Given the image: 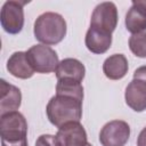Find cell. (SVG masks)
I'll return each mask as SVG.
<instances>
[{
	"label": "cell",
	"instance_id": "cell-1",
	"mask_svg": "<svg viewBox=\"0 0 146 146\" xmlns=\"http://www.w3.org/2000/svg\"><path fill=\"white\" fill-rule=\"evenodd\" d=\"M83 97L56 94L47 104L46 112L48 120L56 128H60L70 122H80L82 117Z\"/></svg>",
	"mask_w": 146,
	"mask_h": 146
},
{
	"label": "cell",
	"instance_id": "cell-2",
	"mask_svg": "<svg viewBox=\"0 0 146 146\" xmlns=\"http://www.w3.org/2000/svg\"><path fill=\"white\" fill-rule=\"evenodd\" d=\"M66 22L60 14L47 11L34 22V36L42 44H57L66 35Z\"/></svg>",
	"mask_w": 146,
	"mask_h": 146
},
{
	"label": "cell",
	"instance_id": "cell-3",
	"mask_svg": "<svg viewBox=\"0 0 146 146\" xmlns=\"http://www.w3.org/2000/svg\"><path fill=\"white\" fill-rule=\"evenodd\" d=\"M1 146H27V122L17 111L8 112L0 117Z\"/></svg>",
	"mask_w": 146,
	"mask_h": 146
},
{
	"label": "cell",
	"instance_id": "cell-4",
	"mask_svg": "<svg viewBox=\"0 0 146 146\" xmlns=\"http://www.w3.org/2000/svg\"><path fill=\"white\" fill-rule=\"evenodd\" d=\"M26 56L29 63L36 73L47 74L55 72L59 64L57 52L47 44L32 46L26 51Z\"/></svg>",
	"mask_w": 146,
	"mask_h": 146
},
{
	"label": "cell",
	"instance_id": "cell-5",
	"mask_svg": "<svg viewBox=\"0 0 146 146\" xmlns=\"http://www.w3.org/2000/svg\"><path fill=\"white\" fill-rule=\"evenodd\" d=\"M26 2L9 0L1 8L0 23L5 32L9 34H18L24 26V9Z\"/></svg>",
	"mask_w": 146,
	"mask_h": 146
},
{
	"label": "cell",
	"instance_id": "cell-6",
	"mask_svg": "<svg viewBox=\"0 0 146 146\" xmlns=\"http://www.w3.org/2000/svg\"><path fill=\"white\" fill-rule=\"evenodd\" d=\"M130 137V127L125 121L113 120L107 122L99 132L103 146H124Z\"/></svg>",
	"mask_w": 146,
	"mask_h": 146
},
{
	"label": "cell",
	"instance_id": "cell-7",
	"mask_svg": "<svg viewBox=\"0 0 146 146\" xmlns=\"http://www.w3.org/2000/svg\"><path fill=\"white\" fill-rule=\"evenodd\" d=\"M117 19V8L115 3L111 1H105L98 3L95 7L91 14L90 26L112 33L116 29Z\"/></svg>",
	"mask_w": 146,
	"mask_h": 146
},
{
	"label": "cell",
	"instance_id": "cell-8",
	"mask_svg": "<svg viewBox=\"0 0 146 146\" xmlns=\"http://www.w3.org/2000/svg\"><path fill=\"white\" fill-rule=\"evenodd\" d=\"M56 138L60 146H86L87 132L80 122H70L58 128Z\"/></svg>",
	"mask_w": 146,
	"mask_h": 146
},
{
	"label": "cell",
	"instance_id": "cell-9",
	"mask_svg": "<svg viewBox=\"0 0 146 146\" xmlns=\"http://www.w3.org/2000/svg\"><path fill=\"white\" fill-rule=\"evenodd\" d=\"M124 98L127 105L135 112L146 110V82L140 79H132L125 88Z\"/></svg>",
	"mask_w": 146,
	"mask_h": 146
},
{
	"label": "cell",
	"instance_id": "cell-10",
	"mask_svg": "<svg viewBox=\"0 0 146 146\" xmlns=\"http://www.w3.org/2000/svg\"><path fill=\"white\" fill-rule=\"evenodd\" d=\"M125 27L132 33L146 31V0H133L125 15Z\"/></svg>",
	"mask_w": 146,
	"mask_h": 146
},
{
	"label": "cell",
	"instance_id": "cell-11",
	"mask_svg": "<svg viewBox=\"0 0 146 146\" xmlns=\"http://www.w3.org/2000/svg\"><path fill=\"white\" fill-rule=\"evenodd\" d=\"M84 43L89 51H91L94 54L102 55L111 48L112 33H108L100 29L90 26L86 33Z\"/></svg>",
	"mask_w": 146,
	"mask_h": 146
},
{
	"label": "cell",
	"instance_id": "cell-12",
	"mask_svg": "<svg viewBox=\"0 0 146 146\" xmlns=\"http://www.w3.org/2000/svg\"><path fill=\"white\" fill-rule=\"evenodd\" d=\"M55 73L57 80H72L81 83L86 75V67L79 59L65 58L59 62Z\"/></svg>",
	"mask_w": 146,
	"mask_h": 146
},
{
	"label": "cell",
	"instance_id": "cell-13",
	"mask_svg": "<svg viewBox=\"0 0 146 146\" xmlns=\"http://www.w3.org/2000/svg\"><path fill=\"white\" fill-rule=\"evenodd\" d=\"M1 98H0V113L1 115L8 112H14L19 108L22 103V94L21 90L8 83L6 80L1 79Z\"/></svg>",
	"mask_w": 146,
	"mask_h": 146
},
{
	"label": "cell",
	"instance_id": "cell-14",
	"mask_svg": "<svg viewBox=\"0 0 146 146\" xmlns=\"http://www.w3.org/2000/svg\"><path fill=\"white\" fill-rule=\"evenodd\" d=\"M8 72L18 79H30L34 74V70L29 63L26 51H16L7 60Z\"/></svg>",
	"mask_w": 146,
	"mask_h": 146
},
{
	"label": "cell",
	"instance_id": "cell-15",
	"mask_svg": "<svg viewBox=\"0 0 146 146\" xmlns=\"http://www.w3.org/2000/svg\"><path fill=\"white\" fill-rule=\"evenodd\" d=\"M128 59L122 54H114L107 57L103 64V72L110 80H120L128 73Z\"/></svg>",
	"mask_w": 146,
	"mask_h": 146
},
{
	"label": "cell",
	"instance_id": "cell-16",
	"mask_svg": "<svg viewBox=\"0 0 146 146\" xmlns=\"http://www.w3.org/2000/svg\"><path fill=\"white\" fill-rule=\"evenodd\" d=\"M129 48L135 56L146 58V31L132 34L129 39Z\"/></svg>",
	"mask_w": 146,
	"mask_h": 146
},
{
	"label": "cell",
	"instance_id": "cell-17",
	"mask_svg": "<svg viewBox=\"0 0 146 146\" xmlns=\"http://www.w3.org/2000/svg\"><path fill=\"white\" fill-rule=\"evenodd\" d=\"M35 146H60L56 136L52 135H41L35 141Z\"/></svg>",
	"mask_w": 146,
	"mask_h": 146
},
{
	"label": "cell",
	"instance_id": "cell-18",
	"mask_svg": "<svg viewBox=\"0 0 146 146\" xmlns=\"http://www.w3.org/2000/svg\"><path fill=\"white\" fill-rule=\"evenodd\" d=\"M133 79H140L146 82V65L138 67L133 73Z\"/></svg>",
	"mask_w": 146,
	"mask_h": 146
},
{
	"label": "cell",
	"instance_id": "cell-19",
	"mask_svg": "<svg viewBox=\"0 0 146 146\" xmlns=\"http://www.w3.org/2000/svg\"><path fill=\"white\" fill-rule=\"evenodd\" d=\"M137 146H146V127L139 132L137 138Z\"/></svg>",
	"mask_w": 146,
	"mask_h": 146
},
{
	"label": "cell",
	"instance_id": "cell-20",
	"mask_svg": "<svg viewBox=\"0 0 146 146\" xmlns=\"http://www.w3.org/2000/svg\"><path fill=\"white\" fill-rule=\"evenodd\" d=\"M86 146H92V145H91V144H89V143H88V144H87V145H86Z\"/></svg>",
	"mask_w": 146,
	"mask_h": 146
}]
</instances>
